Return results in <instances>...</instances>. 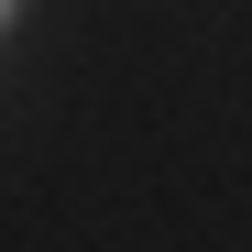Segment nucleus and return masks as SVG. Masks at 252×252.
I'll return each mask as SVG.
<instances>
[{
  "label": "nucleus",
  "instance_id": "f257e3e1",
  "mask_svg": "<svg viewBox=\"0 0 252 252\" xmlns=\"http://www.w3.org/2000/svg\"><path fill=\"white\" fill-rule=\"evenodd\" d=\"M0 11H11V0H0Z\"/></svg>",
  "mask_w": 252,
  "mask_h": 252
}]
</instances>
